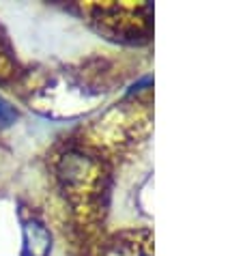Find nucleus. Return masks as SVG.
I'll return each instance as SVG.
<instances>
[{"mask_svg":"<svg viewBox=\"0 0 243 256\" xmlns=\"http://www.w3.org/2000/svg\"><path fill=\"white\" fill-rule=\"evenodd\" d=\"M52 234L37 218H28L22 226V256H50Z\"/></svg>","mask_w":243,"mask_h":256,"instance_id":"obj_1","label":"nucleus"},{"mask_svg":"<svg viewBox=\"0 0 243 256\" xmlns=\"http://www.w3.org/2000/svg\"><path fill=\"white\" fill-rule=\"evenodd\" d=\"M18 120V110L16 106H11L6 99L0 95V127H9Z\"/></svg>","mask_w":243,"mask_h":256,"instance_id":"obj_2","label":"nucleus"}]
</instances>
